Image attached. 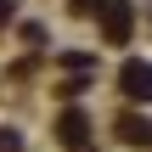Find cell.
Segmentation results:
<instances>
[{
	"label": "cell",
	"instance_id": "obj_6",
	"mask_svg": "<svg viewBox=\"0 0 152 152\" xmlns=\"http://www.w3.org/2000/svg\"><path fill=\"white\" fill-rule=\"evenodd\" d=\"M0 152H23V135H17V130H6V124H0Z\"/></svg>",
	"mask_w": 152,
	"mask_h": 152
},
{
	"label": "cell",
	"instance_id": "obj_8",
	"mask_svg": "<svg viewBox=\"0 0 152 152\" xmlns=\"http://www.w3.org/2000/svg\"><path fill=\"white\" fill-rule=\"evenodd\" d=\"M73 11H96V0H73Z\"/></svg>",
	"mask_w": 152,
	"mask_h": 152
},
{
	"label": "cell",
	"instance_id": "obj_3",
	"mask_svg": "<svg viewBox=\"0 0 152 152\" xmlns=\"http://www.w3.org/2000/svg\"><path fill=\"white\" fill-rule=\"evenodd\" d=\"M118 90H124L130 102L152 107V62H124V68H118Z\"/></svg>",
	"mask_w": 152,
	"mask_h": 152
},
{
	"label": "cell",
	"instance_id": "obj_2",
	"mask_svg": "<svg viewBox=\"0 0 152 152\" xmlns=\"http://www.w3.org/2000/svg\"><path fill=\"white\" fill-rule=\"evenodd\" d=\"M56 141L68 152H90V118H85L79 107H62V113H56Z\"/></svg>",
	"mask_w": 152,
	"mask_h": 152
},
{
	"label": "cell",
	"instance_id": "obj_7",
	"mask_svg": "<svg viewBox=\"0 0 152 152\" xmlns=\"http://www.w3.org/2000/svg\"><path fill=\"white\" fill-rule=\"evenodd\" d=\"M6 23H11V0H0V28H6Z\"/></svg>",
	"mask_w": 152,
	"mask_h": 152
},
{
	"label": "cell",
	"instance_id": "obj_1",
	"mask_svg": "<svg viewBox=\"0 0 152 152\" xmlns=\"http://www.w3.org/2000/svg\"><path fill=\"white\" fill-rule=\"evenodd\" d=\"M130 28H135L130 0H102V39L107 45H130Z\"/></svg>",
	"mask_w": 152,
	"mask_h": 152
},
{
	"label": "cell",
	"instance_id": "obj_4",
	"mask_svg": "<svg viewBox=\"0 0 152 152\" xmlns=\"http://www.w3.org/2000/svg\"><path fill=\"white\" fill-rule=\"evenodd\" d=\"M113 135H118L124 147H152V118H141V113H124V118L113 124Z\"/></svg>",
	"mask_w": 152,
	"mask_h": 152
},
{
	"label": "cell",
	"instance_id": "obj_5",
	"mask_svg": "<svg viewBox=\"0 0 152 152\" xmlns=\"http://www.w3.org/2000/svg\"><path fill=\"white\" fill-rule=\"evenodd\" d=\"M56 62H62V68H73V73H85V68H90V56H85V51H62Z\"/></svg>",
	"mask_w": 152,
	"mask_h": 152
}]
</instances>
